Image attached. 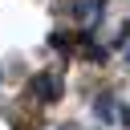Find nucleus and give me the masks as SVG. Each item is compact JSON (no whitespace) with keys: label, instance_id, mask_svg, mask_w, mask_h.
<instances>
[{"label":"nucleus","instance_id":"20e7f679","mask_svg":"<svg viewBox=\"0 0 130 130\" xmlns=\"http://www.w3.org/2000/svg\"><path fill=\"white\" fill-rule=\"evenodd\" d=\"M93 114H98L102 122H110V118H114V106H110V98H102V102H93Z\"/></svg>","mask_w":130,"mask_h":130},{"label":"nucleus","instance_id":"f03ea898","mask_svg":"<svg viewBox=\"0 0 130 130\" xmlns=\"http://www.w3.org/2000/svg\"><path fill=\"white\" fill-rule=\"evenodd\" d=\"M77 16H85V20H102V16H106V0H81V4H77Z\"/></svg>","mask_w":130,"mask_h":130},{"label":"nucleus","instance_id":"f257e3e1","mask_svg":"<svg viewBox=\"0 0 130 130\" xmlns=\"http://www.w3.org/2000/svg\"><path fill=\"white\" fill-rule=\"evenodd\" d=\"M32 93H37L45 106H53V102L61 98V81H57V77H49V73H37V77H32Z\"/></svg>","mask_w":130,"mask_h":130},{"label":"nucleus","instance_id":"7ed1b4c3","mask_svg":"<svg viewBox=\"0 0 130 130\" xmlns=\"http://www.w3.org/2000/svg\"><path fill=\"white\" fill-rule=\"evenodd\" d=\"M73 45H77L73 32H53V37H49V49H57V53H69Z\"/></svg>","mask_w":130,"mask_h":130},{"label":"nucleus","instance_id":"39448f33","mask_svg":"<svg viewBox=\"0 0 130 130\" xmlns=\"http://www.w3.org/2000/svg\"><path fill=\"white\" fill-rule=\"evenodd\" d=\"M126 57H130V49H126Z\"/></svg>","mask_w":130,"mask_h":130}]
</instances>
